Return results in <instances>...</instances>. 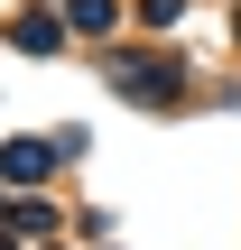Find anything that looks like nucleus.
Returning <instances> with one entry per match:
<instances>
[{"label":"nucleus","mask_w":241,"mask_h":250,"mask_svg":"<svg viewBox=\"0 0 241 250\" xmlns=\"http://www.w3.org/2000/svg\"><path fill=\"white\" fill-rule=\"evenodd\" d=\"M0 176H9V186H37V176H46V148H37V139H9Z\"/></svg>","instance_id":"obj_1"}]
</instances>
